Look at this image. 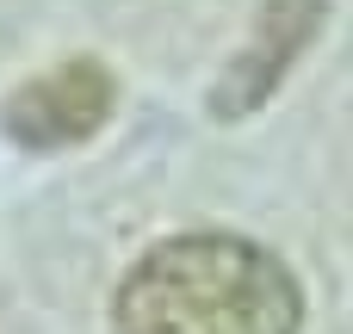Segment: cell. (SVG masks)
<instances>
[{
	"mask_svg": "<svg viewBox=\"0 0 353 334\" xmlns=\"http://www.w3.org/2000/svg\"><path fill=\"white\" fill-rule=\"evenodd\" d=\"M304 291L279 254L236 229H180L137 254L112 291V334H298Z\"/></svg>",
	"mask_w": 353,
	"mask_h": 334,
	"instance_id": "obj_1",
	"label": "cell"
},
{
	"mask_svg": "<svg viewBox=\"0 0 353 334\" xmlns=\"http://www.w3.org/2000/svg\"><path fill=\"white\" fill-rule=\"evenodd\" d=\"M316 25H323V0H267L248 56L230 68V81H223V93H217L211 105H217L223 118H242L248 105H261V99L279 87V74L292 68V56L316 37Z\"/></svg>",
	"mask_w": 353,
	"mask_h": 334,
	"instance_id": "obj_3",
	"label": "cell"
},
{
	"mask_svg": "<svg viewBox=\"0 0 353 334\" xmlns=\"http://www.w3.org/2000/svg\"><path fill=\"white\" fill-rule=\"evenodd\" d=\"M112 99H118V81H112L99 62L81 56V62H62V68L25 81V87L6 99L0 124H6V136L25 143V149H68V143H87V136L112 118Z\"/></svg>",
	"mask_w": 353,
	"mask_h": 334,
	"instance_id": "obj_2",
	"label": "cell"
}]
</instances>
